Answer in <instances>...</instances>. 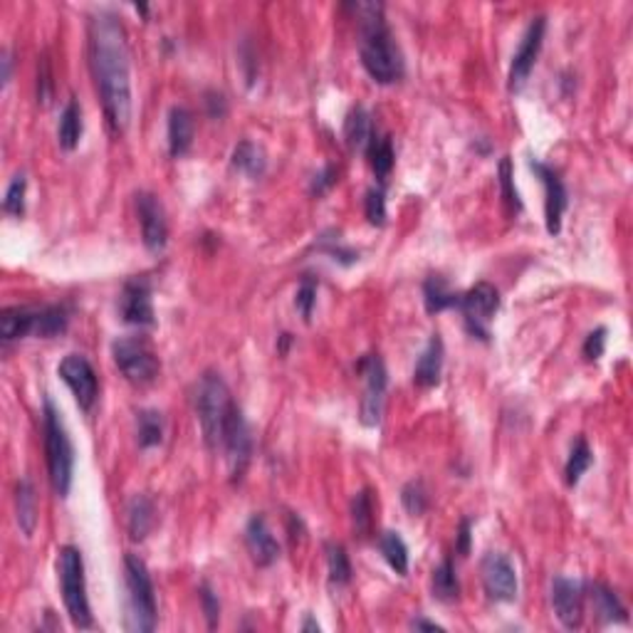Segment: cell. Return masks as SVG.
<instances>
[{"mask_svg": "<svg viewBox=\"0 0 633 633\" xmlns=\"http://www.w3.org/2000/svg\"><path fill=\"white\" fill-rule=\"evenodd\" d=\"M90 67L107 121L121 134L131 119L129 50L124 25L110 11H100L90 21Z\"/></svg>", "mask_w": 633, "mask_h": 633, "instance_id": "6da1fadb", "label": "cell"}, {"mask_svg": "<svg viewBox=\"0 0 633 633\" xmlns=\"http://www.w3.org/2000/svg\"><path fill=\"white\" fill-rule=\"evenodd\" d=\"M359 52H362L364 70L379 84H391L401 80L403 60L401 52L393 42L389 25L383 21V5L379 3H359Z\"/></svg>", "mask_w": 633, "mask_h": 633, "instance_id": "7a4b0ae2", "label": "cell"}, {"mask_svg": "<svg viewBox=\"0 0 633 633\" xmlns=\"http://www.w3.org/2000/svg\"><path fill=\"white\" fill-rule=\"evenodd\" d=\"M193 406L198 413V421H201L203 438L208 443V448H221L223 443V431H225V423L231 416L233 401L231 389L228 383L223 382V376L218 372H206L196 383V391H193Z\"/></svg>", "mask_w": 633, "mask_h": 633, "instance_id": "3957f363", "label": "cell"}, {"mask_svg": "<svg viewBox=\"0 0 633 633\" xmlns=\"http://www.w3.org/2000/svg\"><path fill=\"white\" fill-rule=\"evenodd\" d=\"M124 582H127V631L151 633L159 621L156 592L149 567L136 554L124 557Z\"/></svg>", "mask_w": 633, "mask_h": 633, "instance_id": "277c9868", "label": "cell"}, {"mask_svg": "<svg viewBox=\"0 0 633 633\" xmlns=\"http://www.w3.org/2000/svg\"><path fill=\"white\" fill-rule=\"evenodd\" d=\"M42 431H45V453H48V470H50L52 490L67 497L75 478V448H72L70 433L65 428L60 411L55 409L50 399H45L42 411Z\"/></svg>", "mask_w": 633, "mask_h": 633, "instance_id": "5b68a950", "label": "cell"}, {"mask_svg": "<svg viewBox=\"0 0 633 633\" xmlns=\"http://www.w3.org/2000/svg\"><path fill=\"white\" fill-rule=\"evenodd\" d=\"M57 576L67 613L77 629H92V609L87 599V579H84V559L82 552L72 544H65L57 557Z\"/></svg>", "mask_w": 633, "mask_h": 633, "instance_id": "8992f818", "label": "cell"}, {"mask_svg": "<svg viewBox=\"0 0 633 633\" xmlns=\"http://www.w3.org/2000/svg\"><path fill=\"white\" fill-rule=\"evenodd\" d=\"M111 356L121 372V376L134 386H146L156 382L162 372L159 356L151 349V344L144 337H119L111 344Z\"/></svg>", "mask_w": 633, "mask_h": 633, "instance_id": "52a82bcc", "label": "cell"}, {"mask_svg": "<svg viewBox=\"0 0 633 633\" xmlns=\"http://www.w3.org/2000/svg\"><path fill=\"white\" fill-rule=\"evenodd\" d=\"M455 310L462 312L465 330L480 342H488L490 339L488 322L493 320L495 312L500 310V292L490 282H478L468 292H461Z\"/></svg>", "mask_w": 633, "mask_h": 633, "instance_id": "ba28073f", "label": "cell"}, {"mask_svg": "<svg viewBox=\"0 0 633 633\" xmlns=\"http://www.w3.org/2000/svg\"><path fill=\"white\" fill-rule=\"evenodd\" d=\"M356 372L364 374L366 389L362 396V423L364 426H379L383 413V396H386V366L379 354H366L356 364Z\"/></svg>", "mask_w": 633, "mask_h": 633, "instance_id": "9c48e42d", "label": "cell"}, {"mask_svg": "<svg viewBox=\"0 0 633 633\" xmlns=\"http://www.w3.org/2000/svg\"><path fill=\"white\" fill-rule=\"evenodd\" d=\"M221 448L225 451L228 462H231L233 480H241L242 472H245V468H248V462H251L252 435H251V426H248V421H245V416H242L238 403L233 406L231 416H228L225 431H223Z\"/></svg>", "mask_w": 633, "mask_h": 633, "instance_id": "30bf717a", "label": "cell"}, {"mask_svg": "<svg viewBox=\"0 0 633 633\" xmlns=\"http://www.w3.org/2000/svg\"><path fill=\"white\" fill-rule=\"evenodd\" d=\"M480 574H483L485 593L490 602H514L517 599V572L514 564L505 557L503 552H488L480 562Z\"/></svg>", "mask_w": 633, "mask_h": 633, "instance_id": "8fae6325", "label": "cell"}, {"mask_svg": "<svg viewBox=\"0 0 633 633\" xmlns=\"http://www.w3.org/2000/svg\"><path fill=\"white\" fill-rule=\"evenodd\" d=\"M57 374L62 376V382L70 386V391L77 399V406L82 411H90L97 393H100V382H97V372L94 366L87 362V356L82 354H67L57 366Z\"/></svg>", "mask_w": 633, "mask_h": 633, "instance_id": "7c38bea8", "label": "cell"}, {"mask_svg": "<svg viewBox=\"0 0 633 633\" xmlns=\"http://www.w3.org/2000/svg\"><path fill=\"white\" fill-rule=\"evenodd\" d=\"M544 31H547V21H544L542 15L534 18L530 22V28L524 31L520 48L513 55V65H510V82H507L510 92H520L524 87V82L530 80V72H532L534 62H537L540 50H542Z\"/></svg>", "mask_w": 633, "mask_h": 633, "instance_id": "4fadbf2b", "label": "cell"}, {"mask_svg": "<svg viewBox=\"0 0 633 633\" xmlns=\"http://www.w3.org/2000/svg\"><path fill=\"white\" fill-rule=\"evenodd\" d=\"M530 169L544 183V196H547L544 198V223H547V233L549 235H559V231H562V215L567 211V189H564V181L552 166H547L542 162H534L532 159Z\"/></svg>", "mask_w": 633, "mask_h": 633, "instance_id": "5bb4252c", "label": "cell"}, {"mask_svg": "<svg viewBox=\"0 0 633 633\" xmlns=\"http://www.w3.org/2000/svg\"><path fill=\"white\" fill-rule=\"evenodd\" d=\"M136 213L141 223V238L151 252H162L169 242V223L162 201L154 193H136Z\"/></svg>", "mask_w": 633, "mask_h": 633, "instance_id": "9a60e30c", "label": "cell"}, {"mask_svg": "<svg viewBox=\"0 0 633 633\" xmlns=\"http://www.w3.org/2000/svg\"><path fill=\"white\" fill-rule=\"evenodd\" d=\"M119 317L134 327H154V302H151V285L146 280L134 277L124 285L119 297Z\"/></svg>", "mask_w": 633, "mask_h": 633, "instance_id": "2e32d148", "label": "cell"}, {"mask_svg": "<svg viewBox=\"0 0 633 633\" xmlns=\"http://www.w3.org/2000/svg\"><path fill=\"white\" fill-rule=\"evenodd\" d=\"M552 606L564 629H579L584 619V584L567 576H554Z\"/></svg>", "mask_w": 633, "mask_h": 633, "instance_id": "e0dca14e", "label": "cell"}, {"mask_svg": "<svg viewBox=\"0 0 633 633\" xmlns=\"http://www.w3.org/2000/svg\"><path fill=\"white\" fill-rule=\"evenodd\" d=\"M245 544H248L252 562L258 567H270L280 557V544L272 537L268 520L262 514H252L251 517V523L245 527Z\"/></svg>", "mask_w": 633, "mask_h": 633, "instance_id": "ac0fdd59", "label": "cell"}, {"mask_svg": "<svg viewBox=\"0 0 633 633\" xmlns=\"http://www.w3.org/2000/svg\"><path fill=\"white\" fill-rule=\"evenodd\" d=\"M443 356H445V347H443L441 334H433L421 356H418V362H416V369H413L416 386H421V389L438 386L443 374Z\"/></svg>", "mask_w": 633, "mask_h": 633, "instance_id": "d6986e66", "label": "cell"}, {"mask_svg": "<svg viewBox=\"0 0 633 633\" xmlns=\"http://www.w3.org/2000/svg\"><path fill=\"white\" fill-rule=\"evenodd\" d=\"M193 136H196L193 114L186 107H173L169 111V154L173 159H181L191 151Z\"/></svg>", "mask_w": 633, "mask_h": 633, "instance_id": "ffe728a7", "label": "cell"}, {"mask_svg": "<svg viewBox=\"0 0 633 633\" xmlns=\"http://www.w3.org/2000/svg\"><path fill=\"white\" fill-rule=\"evenodd\" d=\"M35 324H38V310H31V307H5L3 314H0L3 344L18 342V339H25L28 334H35Z\"/></svg>", "mask_w": 633, "mask_h": 633, "instance_id": "44dd1931", "label": "cell"}, {"mask_svg": "<svg viewBox=\"0 0 633 633\" xmlns=\"http://www.w3.org/2000/svg\"><path fill=\"white\" fill-rule=\"evenodd\" d=\"M156 524V505L149 495H134L127 505V527L131 540H144Z\"/></svg>", "mask_w": 633, "mask_h": 633, "instance_id": "7402d4cb", "label": "cell"}, {"mask_svg": "<svg viewBox=\"0 0 633 633\" xmlns=\"http://www.w3.org/2000/svg\"><path fill=\"white\" fill-rule=\"evenodd\" d=\"M374 124H372V114L366 111V107H354L349 114H347V121H344V139L349 144L352 151H364L369 149V144L374 139Z\"/></svg>", "mask_w": 633, "mask_h": 633, "instance_id": "603a6c76", "label": "cell"}, {"mask_svg": "<svg viewBox=\"0 0 633 633\" xmlns=\"http://www.w3.org/2000/svg\"><path fill=\"white\" fill-rule=\"evenodd\" d=\"M15 513H18V524L25 537H32L35 524H38V495L28 478H22L15 488Z\"/></svg>", "mask_w": 633, "mask_h": 633, "instance_id": "cb8c5ba5", "label": "cell"}, {"mask_svg": "<svg viewBox=\"0 0 633 633\" xmlns=\"http://www.w3.org/2000/svg\"><path fill=\"white\" fill-rule=\"evenodd\" d=\"M231 162L238 171L251 176V179H260L262 173L268 171V156H265V151H262L258 144H252V141L248 139L241 141V144L233 149Z\"/></svg>", "mask_w": 633, "mask_h": 633, "instance_id": "d4e9b609", "label": "cell"}, {"mask_svg": "<svg viewBox=\"0 0 633 633\" xmlns=\"http://www.w3.org/2000/svg\"><path fill=\"white\" fill-rule=\"evenodd\" d=\"M589 599H592L593 603V611L599 613L606 623L629 621L623 603L619 602V596H616L606 584H592V586H589Z\"/></svg>", "mask_w": 633, "mask_h": 633, "instance_id": "484cf974", "label": "cell"}, {"mask_svg": "<svg viewBox=\"0 0 633 633\" xmlns=\"http://www.w3.org/2000/svg\"><path fill=\"white\" fill-rule=\"evenodd\" d=\"M458 297L461 295L453 292L441 275H431L428 280L423 282V302H426V310L431 312V314L458 307Z\"/></svg>", "mask_w": 633, "mask_h": 633, "instance_id": "4316f807", "label": "cell"}, {"mask_svg": "<svg viewBox=\"0 0 633 633\" xmlns=\"http://www.w3.org/2000/svg\"><path fill=\"white\" fill-rule=\"evenodd\" d=\"M82 139V107L77 100L67 101V107L62 110L60 124H57V141L65 151L77 149Z\"/></svg>", "mask_w": 633, "mask_h": 633, "instance_id": "83f0119b", "label": "cell"}, {"mask_svg": "<svg viewBox=\"0 0 633 633\" xmlns=\"http://www.w3.org/2000/svg\"><path fill=\"white\" fill-rule=\"evenodd\" d=\"M379 549H382L386 564H389L399 576H406V574H409V547H406V542L401 540V534L391 532V530L379 534Z\"/></svg>", "mask_w": 633, "mask_h": 633, "instance_id": "f1b7e54d", "label": "cell"}, {"mask_svg": "<svg viewBox=\"0 0 633 633\" xmlns=\"http://www.w3.org/2000/svg\"><path fill=\"white\" fill-rule=\"evenodd\" d=\"M163 431H166V423L163 416L154 409H144L136 413V438H139V448H154V445H162Z\"/></svg>", "mask_w": 633, "mask_h": 633, "instance_id": "f546056e", "label": "cell"}, {"mask_svg": "<svg viewBox=\"0 0 633 633\" xmlns=\"http://www.w3.org/2000/svg\"><path fill=\"white\" fill-rule=\"evenodd\" d=\"M366 156H369V163H372V171L376 173V179H379V181H386L389 173H391L393 163H396L391 139L374 134L372 144H369V149H366Z\"/></svg>", "mask_w": 633, "mask_h": 633, "instance_id": "4dcf8cb0", "label": "cell"}, {"mask_svg": "<svg viewBox=\"0 0 633 633\" xmlns=\"http://www.w3.org/2000/svg\"><path fill=\"white\" fill-rule=\"evenodd\" d=\"M433 596L443 603L455 602L461 596V582L455 576V567L451 559H443L435 569H433Z\"/></svg>", "mask_w": 633, "mask_h": 633, "instance_id": "1f68e13d", "label": "cell"}, {"mask_svg": "<svg viewBox=\"0 0 633 633\" xmlns=\"http://www.w3.org/2000/svg\"><path fill=\"white\" fill-rule=\"evenodd\" d=\"M70 324V312L65 310L62 304H50V307H42L38 310V324H35V334L40 339H52L67 330Z\"/></svg>", "mask_w": 633, "mask_h": 633, "instance_id": "d6a6232c", "label": "cell"}, {"mask_svg": "<svg viewBox=\"0 0 633 633\" xmlns=\"http://www.w3.org/2000/svg\"><path fill=\"white\" fill-rule=\"evenodd\" d=\"M592 461H593L592 448H589L586 438H584V435H579V438L572 443V451H569L567 465H564V478H567V485H572L574 488V485L579 483L584 472L589 470Z\"/></svg>", "mask_w": 633, "mask_h": 633, "instance_id": "836d02e7", "label": "cell"}, {"mask_svg": "<svg viewBox=\"0 0 633 633\" xmlns=\"http://www.w3.org/2000/svg\"><path fill=\"white\" fill-rule=\"evenodd\" d=\"M324 552H327V567H330V582L334 586H347L352 582V562H349L347 549L342 544L330 542L324 547Z\"/></svg>", "mask_w": 633, "mask_h": 633, "instance_id": "e575fe53", "label": "cell"}, {"mask_svg": "<svg viewBox=\"0 0 633 633\" xmlns=\"http://www.w3.org/2000/svg\"><path fill=\"white\" fill-rule=\"evenodd\" d=\"M314 248L320 252H327L332 260L342 262V265H354V262L359 260V255H356L352 248H344L342 242H339V235L334 231L322 233V235L317 238V242H314Z\"/></svg>", "mask_w": 633, "mask_h": 633, "instance_id": "d590c367", "label": "cell"}, {"mask_svg": "<svg viewBox=\"0 0 633 633\" xmlns=\"http://www.w3.org/2000/svg\"><path fill=\"white\" fill-rule=\"evenodd\" d=\"M372 510H374V505H372V493H369V490H362V493L354 495L352 523L359 537H366V534L372 532Z\"/></svg>", "mask_w": 633, "mask_h": 633, "instance_id": "8d00e7d4", "label": "cell"}, {"mask_svg": "<svg viewBox=\"0 0 633 633\" xmlns=\"http://www.w3.org/2000/svg\"><path fill=\"white\" fill-rule=\"evenodd\" d=\"M497 176H500V189H503L505 203L510 206V211L513 213H520L523 211V201H520V193H517V186H514L513 162H510V156H505L503 162H500Z\"/></svg>", "mask_w": 633, "mask_h": 633, "instance_id": "74e56055", "label": "cell"}, {"mask_svg": "<svg viewBox=\"0 0 633 633\" xmlns=\"http://www.w3.org/2000/svg\"><path fill=\"white\" fill-rule=\"evenodd\" d=\"M401 503L406 507V513L416 514V517L428 510V493H426L421 480H411L409 485H403Z\"/></svg>", "mask_w": 633, "mask_h": 633, "instance_id": "f35d334b", "label": "cell"}, {"mask_svg": "<svg viewBox=\"0 0 633 633\" xmlns=\"http://www.w3.org/2000/svg\"><path fill=\"white\" fill-rule=\"evenodd\" d=\"M25 189H28V179L18 173L13 176L11 186L5 191V201H3V211L11 215H22L25 213Z\"/></svg>", "mask_w": 633, "mask_h": 633, "instance_id": "ab89813d", "label": "cell"}, {"mask_svg": "<svg viewBox=\"0 0 633 633\" xmlns=\"http://www.w3.org/2000/svg\"><path fill=\"white\" fill-rule=\"evenodd\" d=\"M314 304H317V282L312 280V277H304L300 287H297V295H295V307L300 310L304 322L312 320Z\"/></svg>", "mask_w": 633, "mask_h": 633, "instance_id": "60d3db41", "label": "cell"}, {"mask_svg": "<svg viewBox=\"0 0 633 633\" xmlns=\"http://www.w3.org/2000/svg\"><path fill=\"white\" fill-rule=\"evenodd\" d=\"M364 213H366V221L372 223V225H383L386 223V196H383V189H369L366 191Z\"/></svg>", "mask_w": 633, "mask_h": 633, "instance_id": "b9f144b4", "label": "cell"}, {"mask_svg": "<svg viewBox=\"0 0 633 633\" xmlns=\"http://www.w3.org/2000/svg\"><path fill=\"white\" fill-rule=\"evenodd\" d=\"M201 606L203 613H206V621H208V629H215L218 621H221V602H218V593L213 592L211 584H201Z\"/></svg>", "mask_w": 633, "mask_h": 633, "instance_id": "7bdbcfd3", "label": "cell"}, {"mask_svg": "<svg viewBox=\"0 0 633 633\" xmlns=\"http://www.w3.org/2000/svg\"><path fill=\"white\" fill-rule=\"evenodd\" d=\"M606 334H609L606 332V327H596V330L589 332V337L584 339L582 352L589 362H596V359H602L603 356V349H606Z\"/></svg>", "mask_w": 633, "mask_h": 633, "instance_id": "ee69618b", "label": "cell"}, {"mask_svg": "<svg viewBox=\"0 0 633 633\" xmlns=\"http://www.w3.org/2000/svg\"><path fill=\"white\" fill-rule=\"evenodd\" d=\"M334 183H337V169H334L332 163H327L322 171L314 173V179L310 183V193L312 196H324Z\"/></svg>", "mask_w": 633, "mask_h": 633, "instance_id": "f6af8a7d", "label": "cell"}, {"mask_svg": "<svg viewBox=\"0 0 633 633\" xmlns=\"http://www.w3.org/2000/svg\"><path fill=\"white\" fill-rule=\"evenodd\" d=\"M203 104H206V114L215 121H221L223 117L228 114V100H225V94H223V92H215V90L206 92Z\"/></svg>", "mask_w": 633, "mask_h": 633, "instance_id": "bcb514c9", "label": "cell"}, {"mask_svg": "<svg viewBox=\"0 0 633 633\" xmlns=\"http://www.w3.org/2000/svg\"><path fill=\"white\" fill-rule=\"evenodd\" d=\"M52 97V72H50V62L48 57L40 60V72H38V100L42 104H48Z\"/></svg>", "mask_w": 633, "mask_h": 633, "instance_id": "7dc6e473", "label": "cell"}, {"mask_svg": "<svg viewBox=\"0 0 633 633\" xmlns=\"http://www.w3.org/2000/svg\"><path fill=\"white\" fill-rule=\"evenodd\" d=\"M455 552L465 557L470 554V520L465 517L461 520V527H458V534H455Z\"/></svg>", "mask_w": 633, "mask_h": 633, "instance_id": "c3c4849f", "label": "cell"}, {"mask_svg": "<svg viewBox=\"0 0 633 633\" xmlns=\"http://www.w3.org/2000/svg\"><path fill=\"white\" fill-rule=\"evenodd\" d=\"M411 629L413 631H443L441 623L428 621V619H423V616H416V619H413Z\"/></svg>", "mask_w": 633, "mask_h": 633, "instance_id": "681fc988", "label": "cell"}, {"mask_svg": "<svg viewBox=\"0 0 633 633\" xmlns=\"http://www.w3.org/2000/svg\"><path fill=\"white\" fill-rule=\"evenodd\" d=\"M11 55L8 52H3V87L11 82Z\"/></svg>", "mask_w": 633, "mask_h": 633, "instance_id": "f907efd6", "label": "cell"}, {"mask_svg": "<svg viewBox=\"0 0 633 633\" xmlns=\"http://www.w3.org/2000/svg\"><path fill=\"white\" fill-rule=\"evenodd\" d=\"M302 631H314V633H320V623L314 621L312 616H307V619H304V623H302Z\"/></svg>", "mask_w": 633, "mask_h": 633, "instance_id": "816d5d0a", "label": "cell"}, {"mask_svg": "<svg viewBox=\"0 0 633 633\" xmlns=\"http://www.w3.org/2000/svg\"><path fill=\"white\" fill-rule=\"evenodd\" d=\"M287 347H290V334H282V337H280V354H287Z\"/></svg>", "mask_w": 633, "mask_h": 633, "instance_id": "f5cc1de1", "label": "cell"}]
</instances>
